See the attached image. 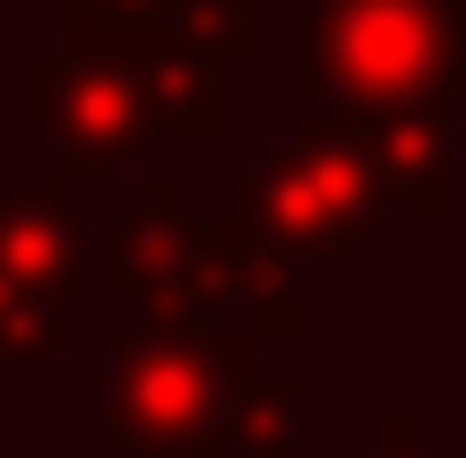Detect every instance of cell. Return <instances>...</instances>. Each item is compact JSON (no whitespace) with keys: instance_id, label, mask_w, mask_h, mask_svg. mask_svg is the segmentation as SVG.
Here are the masks:
<instances>
[{"instance_id":"1","label":"cell","mask_w":466,"mask_h":458,"mask_svg":"<svg viewBox=\"0 0 466 458\" xmlns=\"http://www.w3.org/2000/svg\"><path fill=\"white\" fill-rule=\"evenodd\" d=\"M294 96L311 121L466 104V0H302Z\"/></svg>"},{"instance_id":"2","label":"cell","mask_w":466,"mask_h":458,"mask_svg":"<svg viewBox=\"0 0 466 458\" xmlns=\"http://www.w3.org/2000/svg\"><path fill=\"white\" fill-rule=\"evenodd\" d=\"M259 363V338L250 329L208 321L199 338H165V329H130L104 355V398L96 424L113 458H217L233 450L225 407Z\"/></svg>"},{"instance_id":"3","label":"cell","mask_w":466,"mask_h":458,"mask_svg":"<svg viewBox=\"0 0 466 458\" xmlns=\"http://www.w3.org/2000/svg\"><path fill=\"white\" fill-rule=\"evenodd\" d=\"M233 225H250L259 242H277L285 260H346L371 242L380 199H371V173L354 156L346 121H294V138L250 156V173L233 182Z\"/></svg>"},{"instance_id":"4","label":"cell","mask_w":466,"mask_h":458,"mask_svg":"<svg viewBox=\"0 0 466 458\" xmlns=\"http://www.w3.org/2000/svg\"><path fill=\"white\" fill-rule=\"evenodd\" d=\"M96 269L130 311H147V329L165 338H199L225 311V277H217V225L190 217L182 182H147L130 217H113L96 234Z\"/></svg>"},{"instance_id":"5","label":"cell","mask_w":466,"mask_h":458,"mask_svg":"<svg viewBox=\"0 0 466 458\" xmlns=\"http://www.w3.org/2000/svg\"><path fill=\"white\" fill-rule=\"evenodd\" d=\"M26 96H35V121H44L61 173H130L138 148H147V113H138V78L121 52H44L26 61Z\"/></svg>"},{"instance_id":"6","label":"cell","mask_w":466,"mask_h":458,"mask_svg":"<svg viewBox=\"0 0 466 458\" xmlns=\"http://www.w3.org/2000/svg\"><path fill=\"white\" fill-rule=\"evenodd\" d=\"M346 130H354V156H363L380 208H406V217H432V225L458 208V113L450 104L346 121Z\"/></svg>"},{"instance_id":"7","label":"cell","mask_w":466,"mask_h":458,"mask_svg":"<svg viewBox=\"0 0 466 458\" xmlns=\"http://www.w3.org/2000/svg\"><path fill=\"white\" fill-rule=\"evenodd\" d=\"M96 277V234L78 225V208L61 199V182H17L0 190V286L44 294V303H78Z\"/></svg>"},{"instance_id":"8","label":"cell","mask_w":466,"mask_h":458,"mask_svg":"<svg viewBox=\"0 0 466 458\" xmlns=\"http://www.w3.org/2000/svg\"><path fill=\"white\" fill-rule=\"evenodd\" d=\"M130 78H138V113H147L156 138H182V148H208L225 130V78L208 61H190L173 35L130 52Z\"/></svg>"},{"instance_id":"9","label":"cell","mask_w":466,"mask_h":458,"mask_svg":"<svg viewBox=\"0 0 466 458\" xmlns=\"http://www.w3.org/2000/svg\"><path fill=\"white\" fill-rule=\"evenodd\" d=\"M217 277H225V303L250 311V338H294L302 329V260H285L277 242H259L233 217H217Z\"/></svg>"},{"instance_id":"10","label":"cell","mask_w":466,"mask_h":458,"mask_svg":"<svg viewBox=\"0 0 466 458\" xmlns=\"http://www.w3.org/2000/svg\"><path fill=\"white\" fill-rule=\"evenodd\" d=\"M225 433L242 458H302V381L294 372H250L225 407Z\"/></svg>"},{"instance_id":"11","label":"cell","mask_w":466,"mask_h":458,"mask_svg":"<svg viewBox=\"0 0 466 458\" xmlns=\"http://www.w3.org/2000/svg\"><path fill=\"white\" fill-rule=\"evenodd\" d=\"M165 35L190 52V61H208L225 78V69L259 61V0H173Z\"/></svg>"},{"instance_id":"12","label":"cell","mask_w":466,"mask_h":458,"mask_svg":"<svg viewBox=\"0 0 466 458\" xmlns=\"http://www.w3.org/2000/svg\"><path fill=\"white\" fill-rule=\"evenodd\" d=\"M69 338V311L44 294H0V372H44Z\"/></svg>"},{"instance_id":"13","label":"cell","mask_w":466,"mask_h":458,"mask_svg":"<svg viewBox=\"0 0 466 458\" xmlns=\"http://www.w3.org/2000/svg\"><path fill=\"white\" fill-rule=\"evenodd\" d=\"M354 458H432V442H423V424L406 407H389L380 424H371V450H354Z\"/></svg>"},{"instance_id":"14","label":"cell","mask_w":466,"mask_h":458,"mask_svg":"<svg viewBox=\"0 0 466 458\" xmlns=\"http://www.w3.org/2000/svg\"><path fill=\"white\" fill-rule=\"evenodd\" d=\"M441 458H466V415H450V450Z\"/></svg>"},{"instance_id":"15","label":"cell","mask_w":466,"mask_h":458,"mask_svg":"<svg viewBox=\"0 0 466 458\" xmlns=\"http://www.w3.org/2000/svg\"><path fill=\"white\" fill-rule=\"evenodd\" d=\"M0 458H9V450H0Z\"/></svg>"},{"instance_id":"16","label":"cell","mask_w":466,"mask_h":458,"mask_svg":"<svg viewBox=\"0 0 466 458\" xmlns=\"http://www.w3.org/2000/svg\"><path fill=\"white\" fill-rule=\"evenodd\" d=\"M0 294H9V286H0Z\"/></svg>"}]
</instances>
